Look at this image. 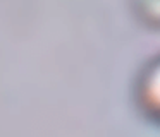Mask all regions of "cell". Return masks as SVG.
<instances>
[{"label":"cell","mask_w":160,"mask_h":137,"mask_svg":"<svg viewBox=\"0 0 160 137\" xmlns=\"http://www.w3.org/2000/svg\"><path fill=\"white\" fill-rule=\"evenodd\" d=\"M138 16L152 26H160V2H143L136 5Z\"/></svg>","instance_id":"cell-2"},{"label":"cell","mask_w":160,"mask_h":137,"mask_svg":"<svg viewBox=\"0 0 160 137\" xmlns=\"http://www.w3.org/2000/svg\"><path fill=\"white\" fill-rule=\"evenodd\" d=\"M136 101L141 111L160 123V55L145 64L136 81Z\"/></svg>","instance_id":"cell-1"}]
</instances>
